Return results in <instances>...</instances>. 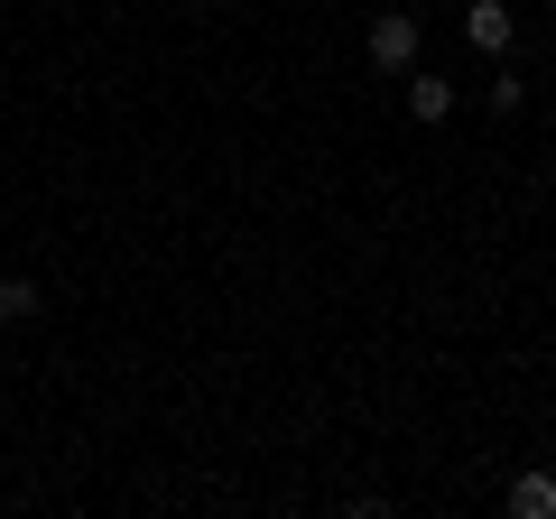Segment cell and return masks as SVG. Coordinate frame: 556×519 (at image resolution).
<instances>
[{
    "label": "cell",
    "mask_w": 556,
    "mask_h": 519,
    "mask_svg": "<svg viewBox=\"0 0 556 519\" xmlns=\"http://www.w3.org/2000/svg\"><path fill=\"white\" fill-rule=\"evenodd\" d=\"M362 56H371L380 75H417V65H427V28H417V10H380L371 38H362Z\"/></svg>",
    "instance_id": "obj_1"
},
{
    "label": "cell",
    "mask_w": 556,
    "mask_h": 519,
    "mask_svg": "<svg viewBox=\"0 0 556 519\" xmlns=\"http://www.w3.org/2000/svg\"><path fill=\"white\" fill-rule=\"evenodd\" d=\"M464 38H473L482 56H510L519 47V10L510 0H464Z\"/></svg>",
    "instance_id": "obj_2"
},
{
    "label": "cell",
    "mask_w": 556,
    "mask_h": 519,
    "mask_svg": "<svg viewBox=\"0 0 556 519\" xmlns=\"http://www.w3.org/2000/svg\"><path fill=\"white\" fill-rule=\"evenodd\" d=\"M408 121H427V130H437V121H455V84L417 65V75H408Z\"/></svg>",
    "instance_id": "obj_3"
},
{
    "label": "cell",
    "mask_w": 556,
    "mask_h": 519,
    "mask_svg": "<svg viewBox=\"0 0 556 519\" xmlns=\"http://www.w3.org/2000/svg\"><path fill=\"white\" fill-rule=\"evenodd\" d=\"M501 501H510V519H556V473H519Z\"/></svg>",
    "instance_id": "obj_4"
},
{
    "label": "cell",
    "mask_w": 556,
    "mask_h": 519,
    "mask_svg": "<svg viewBox=\"0 0 556 519\" xmlns=\"http://www.w3.org/2000/svg\"><path fill=\"white\" fill-rule=\"evenodd\" d=\"M38 316H47V288L10 269V279H0V325H38Z\"/></svg>",
    "instance_id": "obj_5"
},
{
    "label": "cell",
    "mask_w": 556,
    "mask_h": 519,
    "mask_svg": "<svg viewBox=\"0 0 556 519\" xmlns=\"http://www.w3.org/2000/svg\"><path fill=\"white\" fill-rule=\"evenodd\" d=\"M482 102H492V121H510L519 102H529V84H519V75H492V84H482Z\"/></svg>",
    "instance_id": "obj_6"
},
{
    "label": "cell",
    "mask_w": 556,
    "mask_h": 519,
    "mask_svg": "<svg viewBox=\"0 0 556 519\" xmlns=\"http://www.w3.org/2000/svg\"><path fill=\"white\" fill-rule=\"evenodd\" d=\"M547 56H556V28H547Z\"/></svg>",
    "instance_id": "obj_7"
},
{
    "label": "cell",
    "mask_w": 556,
    "mask_h": 519,
    "mask_svg": "<svg viewBox=\"0 0 556 519\" xmlns=\"http://www.w3.org/2000/svg\"><path fill=\"white\" fill-rule=\"evenodd\" d=\"M0 10H10V0H0Z\"/></svg>",
    "instance_id": "obj_8"
},
{
    "label": "cell",
    "mask_w": 556,
    "mask_h": 519,
    "mask_svg": "<svg viewBox=\"0 0 556 519\" xmlns=\"http://www.w3.org/2000/svg\"><path fill=\"white\" fill-rule=\"evenodd\" d=\"M195 10H204V0H195Z\"/></svg>",
    "instance_id": "obj_9"
}]
</instances>
